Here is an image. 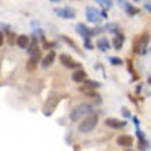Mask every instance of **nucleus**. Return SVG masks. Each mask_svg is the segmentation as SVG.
<instances>
[{"label": "nucleus", "mask_w": 151, "mask_h": 151, "mask_svg": "<svg viewBox=\"0 0 151 151\" xmlns=\"http://www.w3.org/2000/svg\"><path fill=\"white\" fill-rule=\"evenodd\" d=\"M92 113V105L91 104H79V105H76L74 109L71 110L69 113V120L74 123V122H81L87 117V115H91Z\"/></svg>", "instance_id": "f257e3e1"}, {"label": "nucleus", "mask_w": 151, "mask_h": 151, "mask_svg": "<svg viewBox=\"0 0 151 151\" xmlns=\"http://www.w3.org/2000/svg\"><path fill=\"white\" fill-rule=\"evenodd\" d=\"M99 122V115L97 113H91L87 115L84 120L79 122V133H91L95 128V125Z\"/></svg>", "instance_id": "f03ea898"}, {"label": "nucleus", "mask_w": 151, "mask_h": 151, "mask_svg": "<svg viewBox=\"0 0 151 151\" xmlns=\"http://www.w3.org/2000/svg\"><path fill=\"white\" fill-rule=\"evenodd\" d=\"M148 43H150V35L148 33H143L140 36H136L135 41H133V53L135 54H146Z\"/></svg>", "instance_id": "7ed1b4c3"}, {"label": "nucleus", "mask_w": 151, "mask_h": 151, "mask_svg": "<svg viewBox=\"0 0 151 151\" xmlns=\"http://www.w3.org/2000/svg\"><path fill=\"white\" fill-rule=\"evenodd\" d=\"M59 61H61V64L64 66V68H68V69H79L81 68L79 63H77V61H74L71 56H69V54H61Z\"/></svg>", "instance_id": "20e7f679"}, {"label": "nucleus", "mask_w": 151, "mask_h": 151, "mask_svg": "<svg viewBox=\"0 0 151 151\" xmlns=\"http://www.w3.org/2000/svg\"><path fill=\"white\" fill-rule=\"evenodd\" d=\"M86 18L89 20L91 23H99V22H100V18H102V15H100V12H99L97 8L87 7L86 8Z\"/></svg>", "instance_id": "39448f33"}, {"label": "nucleus", "mask_w": 151, "mask_h": 151, "mask_svg": "<svg viewBox=\"0 0 151 151\" xmlns=\"http://www.w3.org/2000/svg\"><path fill=\"white\" fill-rule=\"evenodd\" d=\"M54 59H56V51H53V49H49V51H46V54L43 56L41 59V68L43 69H48L53 66Z\"/></svg>", "instance_id": "423d86ee"}, {"label": "nucleus", "mask_w": 151, "mask_h": 151, "mask_svg": "<svg viewBox=\"0 0 151 151\" xmlns=\"http://www.w3.org/2000/svg\"><path fill=\"white\" fill-rule=\"evenodd\" d=\"M54 13H56L59 18H64V20H72V18L76 17V12L72 10V8H69V7L56 8V10H54Z\"/></svg>", "instance_id": "0eeeda50"}, {"label": "nucleus", "mask_w": 151, "mask_h": 151, "mask_svg": "<svg viewBox=\"0 0 151 151\" xmlns=\"http://www.w3.org/2000/svg\"><path fill=\"white\" fill-rule=\"evenodd\" d=\"M76 31H77L84 40H89V38H92L97 33V31H94V30H89V28H87L86 25H82V23H77V25H76Z\"/></svg>", "instance_id": "6e6552de"}, {"label": "nucleus", "mask_w": 151, "mask_h": 151, "mask_svg": "<svg viewBox=\"0 0 151 151\" xmlns=\"http://www.w3.org/2000/svg\"><path fill=\"white\" fill-rule=\"evenodd\" d=\"M58 102H59V97H56V95H53V97H49L48 100H46V104H45V109H43V113H45V115H51Z\"/></svg>", "instance_id": "1a4fd4ad"}, {"label": "nucleus", "mask_w": 151, "mask_h": 151, "mask_svg": "<svg viewBox=\"0 0 151 151\" xmlns=\"http://www.w3.org/2000/svg\"><path fill=\"white\" fill-rule=\"evenodd\" d=\"M117 145L122 148H132L133 146V138L130 135H120L117 138Z\"/></svg>", "instance_id": "9d476101"}, {"label": "nucleus", "mask_w": 151, "mask_h": 151, "mask_svg": "<svg viewBox=\"0 0 151 151\" xmlns=\"http://www.w3.org/2000/svg\"><path fill=\"white\" fill-rule=\"evenodd\" d=\"M74 82H77V84H81V82H86L87 81V72L84 71V69H76L74 72H72V77H71Z\"/></svg>", "instance_id": "9b49d317"}, {"label": "nucleus", "mask_w": 151, "mask_h": 151, "mask_svg": "<svg viewBox=\"0 0 151 151\" xmlns=\"http://www.w3.org/2000/svg\"><path fill=\"white\" fill-rule=\"evenodd\" d=\"M30 43H31V36H28V35H18L17 36V45H18V48L27 49L30 46Z\"/></svg>", "instance_id": "f8f14e48"}, {"label": "nucleus", "mask_w": 151, "mask_h": 151, "mask_svg": "<svg viewBox=\"0 0 151 151\" xmlns=\"http://www.w3.org/2000/svg\"><path fill=\"white\" fill-rule=\"evenodd\" d=\"M105 125H107V127H110V128H115V130L125 128V122L118 120V118H107V120H105Z\"/></svg>", "instance_id": "ddd939ff"}, {"label": "nucleus", "mask_w": 151, "mask_h": 151, "mask_svg": "<svg viewBox=\"0 0 151 151\" xmlns=\"http://www.w3.org/2000/svg\"><path fill=\"white\" fill-rule=\"evenodd\" d=\"M120 5L125 8V12H127L130 17H135V15H138V13H140V10H138L136 7H133V5H130L128 2H123V0H120Z\"/></svg>", "instance_id": "4468645a"}, {"label": "nucleus", "mask_w": 151, "mask_h": 151, "mask_svg": "<svg viewBox=\"0 0 151 151\" xmlns=\"http://www.w3.org/2000/svg\"><path fill=\"white\" fill-rule=\"evenodd\" d=\"M123 41H125L123 33H117L115 36H113V40H112V45H113V48H115V49H120L122 46H123Z\"/></svg>", "instance_id": "2eb2a0df"}, {"label": "nucleus", "mask_w": 151, "mask_h": 151, "mask_svg": "<svg viewBox=\"0 0 151 151\" xmlns=\"http://www.w3.org/2000/svg\"><path fill=\"white\" fill-rule=\"evenodd\" d=\"M40 56H41V53L31 54V56H30V61H28V64H27V69H28V71H35V69H36V64H38V59H40Z\"/></svg>", "instance_id": "dca6fc26"}, {"label": "nucleus", "mask_w": 151, "mask_h": 151, "mask_svg": "<svg viewBox=\"0 0 151 151\" xmlns=\"http://www.w3.org/2000/svg\"><path fill=\"white\" fill-rule=\"evenodd\" d=\"M110 46H112V45H110V41L107 40V38H99V40H97V48H99V49H102V51H107V49H109Z\"/></svg>", "instance_id": "f3484780"}, {"label": "nucleus", "mask_w": 151, "mask_h": 151, "mask_svg": "<svg viewBox=\"0 0 151 151\" xmlns=\"http://www.w3.org/2000/svg\"><path fill=\"white\" fill-rule=\"evenodd\" d=\"M79 92H82V94H86V95H91V97H94V95H95V89L86 86V84H84V86L79 89Z\"/></svg>", "instance_id": "a211bd4d"}, {"label": "nucleus", "mask_w": 151, "mask_h": 151, "mask_svg": "<svg viewBox=\"0 0 151 151\" xmlns=\"http://www.w3.org/2000/svg\"><path fill=\"white\" fill-rule=\"evenodd\" d=\"M61 40H63V41H64V43H68L69 46H72V48H74V51H76V53H79V51H81V49L77 48V45H76L74 41H72L71 38H68V36H61Z\"/></svg>", "instance_id": "6ab92c4d"}, {"label": "nucleus", "mask_w": 151, "mask_h": 151, "mask_svg": "<svg viewBox=\"0 0 151 151\" xmlns=\"http://www.w3.org/2000/svg\"><path fill=\"white\" fill-rule=\"evenodd\" d=\"M7 38H8L7 41L10 43V45H13V43H17V35H15V33H12L10 30L7 31Z\"/></svg>", "instance_id": "aec40b11"}, {"label": "nucleus", "mask_w": 151, "mask_h": 151, "mask_svg": "<svg viewBox=\"0 0 151 151\" xmlns=\"http://www.w3.org/2000/svg\"><path fill=\"white\" fill-rule=\"evenodd\" d=\"M109 61H110V64H113V66H122L123 64V59H120V58H109Z\"/></svg>", "instance_id": "412c9836"}, {"label": "nucleus", "mask_w": 151, "mask_h": 151, "mask_svg": "<svg viewBox=\"0 0 151 151\" xmlns=\"http://www.w3.org/2000/svg\"><path fill=\"white\" fill-rule=\"evenodd\" d=\"M95 2H99V4L104 5L105 8H110V7H112V0H95Z\"/></svg>", "instance_id": "4be33fe9"}, {"label": "nucleus", "mask_w": 151, "mask_h": 151, "mask_svg": "<svg viewBox=\"0 0 151 151\" xmlns=\"http://www.w3.org/2000/svg\"><path fill=\"white\" fill-rule=\"evenodd\" d=\"M84 84L89 86V87H92V89H99V87H100V84H99V82H92V81H89V79H87Z\"/></svg>", "instance_id": "5701e85b"}, {"label": "nucleus", "mask_w": 151, "mask_h": 151, "mask_svg": "<svg viewBox=\"0 0 151 151\" xmlns=\"http://www.w3.org/2000/svg\"><path fill=\"white\" fill-rule=\"evenodd\" d=\"M84 45H86L87 49H92V48H94V46H92V43H91V38H89V40H84Z\"/></svg>", "instance_id": "b1692460"}, {"label": "nucleus", "mask_w": 151, "mask_h": 151, "mask_svg": "<svg viewBox=\"0 0 151 151\" xmlns=\"http://www.w3.org/2000/svg\"><path fill=\"white\" fill-rule=\"evenodd\" d=\"M145 10H148L151 13V2H145Z\"/></svg>", "instance_id": "393cba45"}, {"label": "nucleus", "mask_w": 151, "mask_h": 151, "mask_svg": "<svg viewBox=\"0 0 151 151\" xmlns=\"http://www.w3.org/2000/svg\"><path fill=\"white\" fill-rule=\"evenodd\" d=\"M105 30H109V31H112V30H115V25H110V23H109V25H105Z\"/></svg>", "instance_id": "a878e982"}, {"label": "nucleus", "mask_w": 151, "mask_h": 151, "mask_svg": "<svg viewBox=\"0 0 151 151\" xmlns=\"http://www.w3.org/2000/svg\"><path fill=\"white\" fill-rule=\"evenodd\" d=\"M4 41H5V36H4V33H2V31H0V46L4 45Z\"/></svg>", "instance_id": "bb28decb"}, {"label": "nucleus", "mask_w": 151, "mask_h": 151, "mask_svg": "<svg viewBox=\"0 0 151 151\" xmlns=\"http://www.w3.org/2000/svg\"><path fill=\"white\" fill-rule=\"evenodd\" d=\"M122 113H123L125 117H130V112H128L127 109H123V110H122Z\"/></svg>", "instance_id": "cd10ccee"}, {"label": "nucleus", "mask_w": 151, "mask_h": 151, "mask_svg": "<svg viewBox=\"0 0 151 151\" xmlns=\"http://www.w3.org/2000/svg\"><path fill=\"white\" fill-rule=\"evenodd\" d=\"M100 15H102V18H107V15H109V13H107L105 10H102V12H100Z\"/></svg>", "instance_id": "c85d7f7f"}, {"label": "nucleus", "mask_w": 151, "mask_h": 151, "mask_svg": "<svg viewBox=\"0 0 151 151\" xmlns=\"http://www.w3.org/2000/svg\"><path fill=\"white\" fill-rule=\"evenodd\" d=\"M51 4H58V2H61V0H49Z\"/></svg>", "instance_id": "c756f323"}, {"label": "nucleus", "mask_w": 151, "mask_h": 151, "mask_svg": "<svg viewBox=\"0 0 151 151\" xmlns=\"http://www.w3.org/2000/svg\"><path fill=\"white\" fill-rule=\"evenodd\" d=\"M148 82H150V84H151V76H150V79H148Z\"/></svg>", "instance_id": "7c9ffc66"}, {"label": "nucleus", "mask_w": 151, "mask_h": 151, "mask_svg": "<svg viewBox=\"0 0 151 151\" xmlns=\"http://www.w3.org/2000/svg\"><path fill=\"white\" fill-rule=\"evenodd\" d=\"M133 2H140V0H133Z\"/></svg>", "instance_id": "2f4dec72"}]
</instances>
